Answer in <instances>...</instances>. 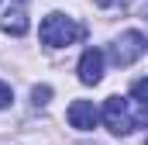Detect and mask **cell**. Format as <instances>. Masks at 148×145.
Here are the masks:
<instances>
[{"label": "cell", "mask_w": 148, "mask_h": 145, "mask_svg": "<svg viewBox=\"0 0 148 145\" xmlns=\"http://www.w3.org/2000/svg\"><path fill=\"white\" fill-rule=\"evenodd\" d=\"M79 79H83L86 86H97V83L103 79V52H100V48H86V52L79 55Z\"/></svg>", "instance_id": "obj_5"}, {"label": "cell", "mask_w": 148, "mask_h": 145, "mask_svg": "<svg viewBox=\"0 0 148 145\" xmlns=\"http://www.w3.org/2000/svg\"><path fill=\"white\" fill-rule=\"evenodd\" d=\"M100 121V110L93 107V100H73L69 104V124L76 131H93Z\"/></svg>", "instance_id": "obj_4"}, {"label": "cell", "mask_w": 148, "mask_h": 145, "mask_svg": "<svg viewBox=\"0 0 148 145\" xmlns=\"http://www.w3.org/2000/svg\"><path fill=\"white\" fill-rule=\"evenodd\" d=\"M38 35H41V41H45L48 48H66V45L79 41V38L86 35V31L76 24L73 17H66V14H48V17L41 21Z\"/></svg>", "instance_id": "obj_1"}, {"label": "cell", "mask_w": 148, "mask_h": 145, "mask_svg": "<svg viewBox=\"0 0 148 145\" xmlns=\"http://www.w3.org/2000/svg\"><path fill=\"white\" fill-rule=\"evenodd\" d=\"M0 28L7 31V35H28V17H24V10H7L3 14V21H0Z\"/></svg>", "instance_id": "obj_6"}, {"label": "cell", "mask_w": 148, "mask_h": 145, "mask_svg": "<svg viewBox=\"0 0 148 145\" xmlns=\"http://www.w3.org/2000/svg\"><path fill=\"white\" fill-rule=\"evenodd\" d=\"M145 145H148V138H145Z\"/></svg>", "instance_id": "obj_12"}, {"label": "cell", "mask_w": 148, "mask_h": 145, "mask_svg": "<svg viewBox=\"0 0 148 145\" xmlns=\"http://www.w3.org/2000/svg\"><path fill=\"white\" fill-rule=\"evenodd\" d=\"M145 35L141 31H124V35L114 41V62L117 66H131V62H138L141 55H145Z\"/></svg>", "instance_id": "obj_3"}, {"label": "cell", "mask_w": 148, "mask_h": 145, "mask_svg": "<svg viewBox=\"0 0 148 145\" xmlns=\"http://www.w3.org/2000/svg\"><path fill=\"white\" fill-rule=\"evenodd\" d=\"M10 100H14V90H10L7 83H0V107H7Z\"/></svg>", "instance_id": "obj_10"}, {"label": "cell", "mask_w": 148, "mask_h": 145, "mask_svg": "<svg viewBox=\"0 0 148 145\" xmlns=\"http://www.w3.org/2000/svg\"><path fill=\"white\" fill-rule=\"evenodd\" d=\"M17 3H24V0H17Z\"/></svg>", "instance_id": "obj_11"}, {"label": "cell", "mask_w": 148, "mask_h": 145, "mask_svg": "<svg viewBox=\"0 0 148 145\" xmlns=\"http://www.w3.org/2000/svg\"><path fill=\"white\" fill-rule=\"evenodd\" d=\"M100 117H103V124L110 128L114 135H127V131L134 128V117L127 114V100H124V97H107Z\"/></svg>", "instance_id": "obj_2"}, {"label": "cell", "mask_w": 148, "mask_h": 145, "mask_svg": "<svg viewBox=\"0 0 148 145\" xmlns=\"http://www.w3.org/2000/svg\"><path fill=\"white\" fill-rule=\"evenodd\" d=\"M31 97H35V104H48V97H52V86H35V90H31Z\"/></svg>", "instance_id": "obj_9"}, {"label": "cell", "mask_w": 148, "mask_h": 145, "mask_svg": "<svg viewBox=\"0 0 148 145\" xmlns=\"http://www.w3.org/2000/svg\"><path fill=\"white\" fill-rule=\"evenodd\" d=\"M131 97H138V100H148V76H145V79H138V83L131 86Z\"/></svg>", "instance_id": "obj_8"}, {"label": "cell", "mask_w": 148, "mask_h": 145, "mask_svg": "<svg viewBox=\"0 0 148 145\" xmlns=\"http://www.w3.org/2000/svg\"><path fill=\"white\" fill-rule=\"evenodd\" d=\"M134 128H148V100H138V110H134Z\"/></svg>", "instance_id": "obj_7"}]
</instances>
